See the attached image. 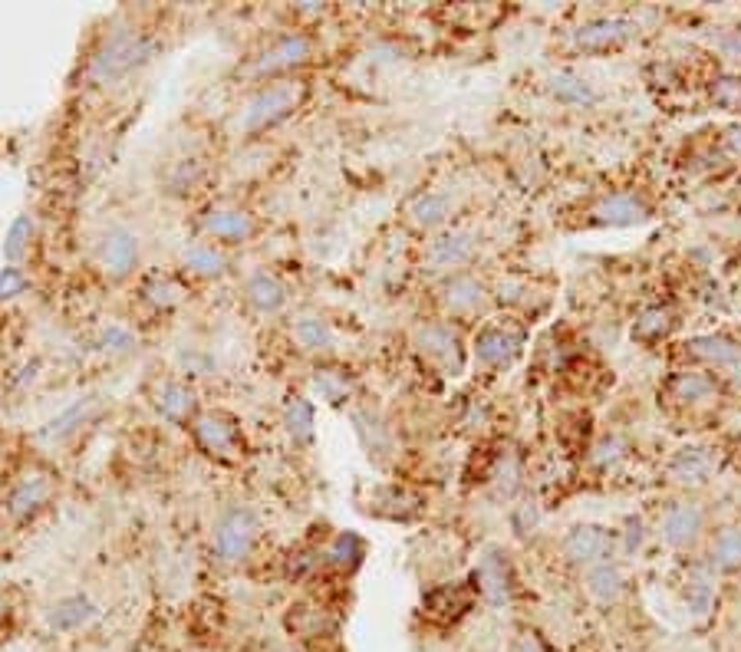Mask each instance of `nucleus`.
I'll return each mask as SVG.
<instances>
[{"mask_svg": "<svg viewBox=\"0 0 741 652\" xmlns=\"http://www.w3.org/2000/svg\"><path fill=\"white\" fill-rule=\"evenodd\" d=\"M162 53V40L155 33L142 30V27H116L109 30L103 43L89 53L86 60V80L89 86L109 89L126 83L129 76L142 73L145 66L155 63V56Z\"/></svg>", "mask_w": 741, "mask_h": 652, "instance_id": "1", "label": "nucleus"}, {"mask_svg": "<svg viewBox=\"0 0 741 652\" xmlns=\"http://www.w3.org/2000/svg\"><path fill=\"white\" fill-rule=\"evenodd\" d=\"M303 103H307V83L297 76L267 80V86L254 89L251 99L241 106L238 126L244 136H261V132H271L280 122H287Z\"/></svg>", "mask_w": 741, "mask_h": 652, "instance_id": "2", "label": "nucleus"}, {"mask_svg": "<svg viewBox=\"0 0 741 652\" xmlns=\"http://www.w3.org/2000/svg\"><path fill=\"white\" fill-rule=\"evenodd\" d=\"M261 537V517L247 504H228L211 527V554L221 567H241Z\"/></svg>", "mask_w": 741, "mask_h": 652, "instance_id": "3", "label": "nucleus"}, {"mask_svg": "<svg viewBox=\"0 0 741 652\" xmlns=\"http://www.w3.org/2000/svg\"><path fill=\"white\" fill-rule=\"evenodd\" d=\"M192 442L205 458L218 465H238L247 455L241 419L224 409H208L192 422Z\"/></svg>", "mask_w": 741, "mask_h": 652, "instance_id": "4", "label": "nucleus"}, {"mask_svg": "<svg viewBox=\"0 0 741 652\" xmlns=\"http://www.w3.org/2000/svg\"><path fill=\"white\" fill-rule=\"evenodd\" d=\"M56 494V475L47 468H27L20 471L10 485L7 498H4V511L14 524H30L33 517L43 514L50 508Z\"/></svg>", "mask_w": 741, "mask_h": 652, "instance_id": "5", "label": "nucleus"}, {"mask_svg": "<svg viewBox=\"0 0 741 652\" xmlns=\"http://www.w3.org/2000/svg\"><path fill=\"white\" fill-rule=\"evenodd\" d=\"M139 257H142V241H139L136 231L126 228V224H109V228L99 234L96 264H99V271L112 280V284L129 280L132 274H136Z\"/></svg>", "mask_w": 741, "mask_h": 652, "instance_id": "6", "label": "nucleus"}, {"mask_svg": "<svg viewBox=\"0 0 741 652\" xmlns=\"http://www.w3.org/2000/svg\"><path fill=\"white\" fill-rule=\"evenodd\" d=\"M145 399L168 425H178V429H192V422L201 415L198 392L178 376H155L145 389Z\"/></svg>", "mask_w": 741, "mask_h": 652, "instance_id": "7", "label": "nucleus"}, {"mask_svg": "<svg viewBox=\"0 0 741 652\" xmlns=\"http://www.w3.org/2000/svg\"><path fill=\"white\" fill-rule=\"evenodd\" d=\"M310 56H313L310 33H303V30L284 33V37H277L271 47L254 56L251 76H280V73L287 76V73L300 70L303 63H310Z\"/></svg>", "mask_w": 741, "mask_h": 652, "instance_id": "8", "label": "nucleus"}, {"mask_svg": "<svg viewBox=\"0 0 741 652\" xmlns=\"http://www.w3.org/2000/svg\"><path fill=\"white\" fill-rule=\"evenodd\" d=\"M201 234L215 244H247L257 234V218L241 205H211L201 215Z\"/></svg>", "mask_w": 741, "mask_h": 652, "instance_id": "9", "label": "nucleus"}, {"mask_svg": "<svg viewBox=\"0 0 741 652\" xmlns=\"http://www.w3.org/2000/svg\"><path fill=\"white\" fill-rule=\"evenodd\" d=\"M99 409H103V399H99L96 392H86V396L73 399L63 412H56L50 422H43L37 429V438L43 445H50V448L66 445L70 438H76L89 422L96 419Z\"/></svg>", "mask_w": 741, "mask_h": 652, "instance_id": "10", "label": "nucleus"}, {"mask_svg": "<svg viewBox=\"0 0 741 652\" xmlns=\"http://www.w3.org/2000/svg\"><path fill=\"white\" fill-rule=\"evenodd\" d=\"M524 346V330L514 323H488L475 336V356L485 366H508Z\"/></svg>", "mask_w": 741, "mask_h": 652, "instance_id": "11", "label": "nucleus"}, {"mask_svg": "<svg viewBox=\"0 0 741 652\" xmlns=\"http://www.w3.org/2000/svg\"><path fill=\"white\" fill-rule=\"evenodd\" d=\"M99 616H103V606L89 597V593H66V597L50 603L47 626L53 629V633L70 636V633H80V629H86V626H93Z\"/></svg>", "mask_w": 741, "mask_h": 652, "instance_id": "12", "label": "nucleus"}, {"mask_svg": "<svg viewBox=\"0 0 741 652\" xmlns=\"http://www.w3.org/2000/svg\"><path fill=\"white\" fill-rule=\"evenodd\" d=\"M415 346H419V353H425L429 359H439L442 366L452 369V376L462 373V366H465L462 340H458V333L448 323L419 326V333H415Z\"/></svg>", "mask_w": 741, "mask_h": 652, "instance_id": "13", "label": "nucleus"}, {"mask_svg": "<svg viewBox=\"0 0 741 652\" xmlns=\"http://www.w3.org/2000/svg\"><path fill=\"white\" fill-rule=\"evenodd\" d=\"M287 284L280 280L274 271L267 267H257L244 277V300L251 303V310H257L261 317H277L280 310L287 307Z\"/></svg>", "mask_w": 741, "mask_h": 652, "instance_id": "14", "label": "nucleus"}, {"mask_svg": "<svg viewBox=\"0 0 741 652\" xmlns=\"http://www.w3.org/2000/svg\"><path fill=\"white\" fill-rule=\"evenodd\" d=\"M290 336L297 340V346L310 356H327L336 346V333L333 323L323 317L320 310H303L290 323Z\"/></svg>", "mask_w": 741, "mask_h": 652, "instance_id": "15", "label": "nucleus"}, {"mask_svg": "<svg viewBox=\"0 0 741 652\" xmlns=\"http://www.w3.org/2000/svg\"><path fill=\"white\" fill-rule=\"evenodd\" d=\"M188 294V287L178 280V274H168V271H152L142 277L139 284V297L145 307H152L155 313H172L182 307V300Z\"/></svg>", "mask_w": 741, "mask_h": 652, "instance_id": "16", "label": "nucleus"}, {"mask_svg": "<svg viewBox=\"0 0 741 652\" xmlns=\"http://www.w3.org/2000/svg\"><path fill=\"white\" fill-rule=\"evenodd\" d=\"M350 422H353V432L359 438V445H363V452L369 458H376V462H386L389 452L396 448L389 425L379 419L373 409H350Z\"/></svg>", "mask_w": 741, "mask_h": 652, "instance_id": "17", "label": "nucleus"}, {"mask_svg": "<svg viewBox=\"0 0 741 652\" xmlns=\"http://www.w3.org/2000/svg\"><path fill=\"white\" fill-rule=\"evenodd\" d=\"M310 389L317 392L323 402H330V406H346L356 392V379L346 366L317 363L310 373Z\"/></svg>", "mask_w": 741, "mask_h": 652, "instance_id": "18", "label": "nucleus"}, {"mask_svg": "<svg viewBox=\"0 0 741 652\" xmlns=\"http://www.w3.org/2000/svg\"><path fill=\"white\" fill-rule=\"evenodd\" d=\"M475 580H478L481 597L491 606H504L511 600V570H508V560H504L498 550H488V554L478 560Z\"/></svg>", "mask_w": 741, "mask_h": 652, "instance_id": "19", "label": "nucleus"}, {"mask_svg": "<svg viewBox=\"0 0 741 652\" xmlns=\"http://www.w3.org/2000/svg\"><path fill=\"white\" fill-rule=\"evenodd\" d=\"M284 432L290 435V442L307 448L317 438V406H313L310 396L303 392H290L284 402Z\"/></svg>", "mask_w": 741, "mask_h": 652, "instance_id": "20", "label": "nucleus"}, {"mask_svg": "<svg viewBox=\"0 0 741 652\" xmlns=\"http://www.w3.org/2000/svg\"><path fill=\"white\" fill-rule=\"evenodd\" d=\"M182 267L185 274L192 277H201V280H218L228 274V254H224V247L215 244V241H192L182 251Z\"/></svg>", "mask_w": 741, "mask_h": 652, "instance_id": "21", "label": "nucleus"}, {"mask_svg": "<svg viewBox=\"0 0 741 652\" xmlns=\"http://www.w3.org/2000/svg\"><path fill=\"white\" fill-rule=\"evenodd\" d=\"M564 554L574 560V564H603L610 557V534L603 527H574L564 541Z\"/></svg>", "mask_w": 741, "mask_h": 652, "instance_id": "22", "label": "nucleus"}, {"mask_svg": "<svg viewBox=\"0 0 741 652\" xmlns=\"http://www.w3.org/2000/svg\"><path fill=\"white\" fill-rule=\"evenodd\" d=\"M636 33V24L626 17H603V20H590L577 30V43L583 50H606L616 47V43L630 40Z\"/></svg>", "mask_w": 741, "mask_h": 652, "instance_id": "23", "label": "nucleus"}, {"mask_svg": "<svg viewBox=\"0 0 741 652\" xmlns=\"http://www.w3.org/2000/svg\"><path fill=\"white\" fill-rule=\"evenodd\" d=\"M471 254H475V238L468 231H452L429 244L425 261H429L432 271H448V267H462L465 261H471Z\"/></svg>", "mask_w": 741, "mask_h": 652, "instance_id": "24", "label": "nucleus"}, {"mask_svg": "<svg viewBox=\"0 0 741 652\" xmlns=\"http://www.w3.org/2000/svg\"><path fill=\"white\" fill-rule=\"evenodd\" d=\"M363 557H366V537L356 531H336L327 541V547H323V564L340 573L359 570Z\"/></svg>", "mask_w": 741, "mask_h": 652, "instance_id": "25", "label": "nucleus"}, {"mask_svg": "<svg viewBox=\"0 0 741 652\" xmlns=\"http://www.w3.org/2000/svg\"><path fill=\"white\" fill-rule=\"evenodd\" d=\"M712 471H715V458L709 448H682L669 462V475L682 481V485H702V481H709Z\"/></svg>", "mask_w": 741, "mask_h": 652, "instance_id": "26", "label": "nucleus"}, {"mask_svg": "<svg viewBox=\"0 0 741 652\" xmlns=\"http://www.w3.org/2000/svg\"><path fill=\"white\" fill-rule=\"evenodd\" d=\"M702 531V511L695 508V504H676V508H669L666 521H662V537L672 544V547H686L692 544L695 537Z\"/></svg>", "mask_w": 741, "mask_h": 652, "instance_id": "27", "label": "nucleus"}, {"mask_svg": "<svg viewBox=\"0 0 741 652\" xmlns=\"http://www.w3.org/2000/svg\"><path fill=\"white\" fill-rule=\"evenodd\" d=\"M485 287H481V280H475L471 274H458L445 284L442 290V303L452 313H475L481 303H485Z\"/></svg>", "mask_w": 741, "mask_h": 652, "instance_id": "28", "label": "nucleus"}, {"mask_svg": "<svg viewBox=\"0 0 741 652\" xmlns=\"http://www.w3.org/2000/svg\"><path fill=\"white\" fill-rule=\"evenodd\" d=\"M689 350L715 366H728L732 376L741 382V346H735L732 340H725V336H695Z\"/></svg>", "mask_w": 741, "mask_h": 652, "instance_id": "29", "label": "nucleus"}, {"mask_svg": "<svg viewBox=\"0 0 741 652\" xmlns=\"http://www.w3.org/2000/svg\"><path fill=\"white\" fill-rule=\"evenodd\" d=\"M96 350L109 359H126L132 353H139V333L129 323H116V320L103 323L96 333Z\"/></svg>", "mask_w": 741, "mask_h": 652, "instance_id": "30", "label": "nucleus"}, {"mask_svg": "<svg viewBox=\"0 0 741 652\" xmlns=\"http://www.w3.org/2000/svg\"><path fill=\"white\" fill-rule=\"evenodd\" d=\"M33 238H37V218L30 211H20V215L7 224V234L0 241V254H4L7 264H20V257L30 251Z\"/></svg>", "mask_w": 741, "mask_h": 652, "instance_id": "31", "label": "nucleus"}, {"mask_svg": "<svg viewBox=\"0 0 741 652\" xmlns=\"http://www.w3.org/2000/svg\"><path fill=\"white\" fill-rule=\"evenodd\" d=\"M452 215V198L448 195H439V191H425V195L412 198L409 205V221L415 228H439V224Z\"/></svg>", "mask_w": 741, "mask_h": 652, "instance_id": "32", "label": "nucleus"}, {"mask_svg": "<svg viewBox=\"0 0 741 652\" xmlns=\"http://www.w3.org/2000/svg\"><path fill=\"white\" fill-rule=\"evenodd\" d=\"M383 504H392V508L386 511V517H392V521H412V517L419 514V508H422V498H419V494H412L409 488L386 485V488L376 491L373 511H379Z\"/></svg>", "mask_w": 741, "mask_h": 652, "instance_id": "33", "label": "nucleus"}, {"mask_svg": "<svg viewBox=\"0 0 741 652\" xmlns=\"http://www.w3.org/2000/svg\"><path fill=\"white\" fill-rule=\"evenodd\" d=\"M550 93H554L560 103H567V106H590V103H597V89L583 80V76H574V73L550 76Z\"/></svg>", "mask_w": 741, "mask_h": 652, "instance_id": "34", "label": "nucleus"}, {"mask_svg": "<svg viewBox=\"0 0 741 652\" xmlns=\"http://www.w3.org/2000/svg\"><path fill=\"white\" fill-rule=\"evenodd\" d=\"M593 215H597V221H603V224H639L646 218V208L630 195H613V198L600 201Z\"/></svg>", "mask_w": 741, "mask_h": 652, "instance_id": "35", "label": "nucleus"}, {"mask_svg": "<svg viewBox=\"0 0 741 652\" xmlns=\"http://www.w3.org/2000/svg\"><path fill=\"white\" fill-rule=\"evenodd\" d=\"M201 175H205L201 159H195V155L178 159L168 165V172H165V191L168 195H188V191H195V185L201 182Z\"/></svg>", "mask_w": 741, "mask_h": 652, "instance_id": "36", "label": "nucleus"}, {"mask_svg": "<svg viewBox=\"0 0 741 652\" xmlns=\"http://www.w3.org/2000/svg\"><path fill=\"white\" fill-rule=\"evenodd\" d=\"M587 590L600 603H610V600H616L623 593V573L616 570L610 560H603V564H593L587 570Z\"/></svg>", "mask_w": 741, "mask_h": 652, "instance_id": "37", "label": "nucleus"}, {"mask_svg": "<svg viewBox=\"0 0 741 652\" xmlns=\"http://www.w3.org/2000/svg\"><path fill=\"white\" fill-rule=\"evenodd\" d=\"M468 603L471 597L462 587H439L425 597V606H429V613L435 616H462L468 610Z\"/></svg>", "mask_w": 741, "mask_h": 652, "instance_id": "38", "label": "nucleus"}, {"mask_svg": "<svg viewBox=\"0 0 741 652\" xmlns=\"http://www.w3.org/2000/svg\"><path fill=\"white\" fill-rule=\"evenodd\" d=\"M320 564H323V547H297L287 554L284 573H287V580H303V577H310Z\"/></svg>", "mask_w": 741, "mask_h": 652, "instance_id": "39", "label": "nucleus"}, {"mask_svg": "<svg viewBox=\"0 0 741 652\" xmlns=\"http://www.w3.org/2000/svg\"><path fill=\"white\" fill-rule=\"evenodd\" d=\"M712 560H715V567H722V570L741 567V531H738V527H732V531H722V537L715 541Z\"/></svg>", "mask_w": 741, "mask_h": 652, "instance_id": "40", "label": "nucleus"}, {"mask_svg": "<svg viewBox=\"0 0 741 652\" xmlns=\"http://www.w3.org/2000/svg\"><path fill=\"white\" fill-rule=\"evenodd\" d=\"M27 287H30V277H27V271L20 264H4V267H0V303L27 294Z\"/></svg>", "mask_w": 741, "mask_h": 652, "instance_id": "41", "label": "nucleus"}, {"mask_svg": "<svg viewBox=\"0 0 741 652\" xmlns=\"http://www.w3.org/2000/svg\"><path fill=\"white\" fill-rule=\"evenodd\" d=\"M712 389H715V382L709 376H702V373H682L676 379V396L679 399H689V402L712 396Z\"/></svg>", "mask_w": 741, "mask_h": 652, "instance_id": "42", "label": "nucleus"}, {"mask_svg": "<svg viewBox=\"0 0 741 652\" xmlns=\"http://www.w3.org/2000/svg\"><path fill=\"white\" fill-rule=\"evenodd\" d=\"M712 99H715V106H722L728 112H741V80L738 76H722V80L712 86Z\"/></svg>", "mask_w": 741, "mask_h": 652, "instance_id": "43", "label": "nucleus"}, {"mask_svg": "<svg viewBox=\"0 0 741 652\" xmlns=\"http://www.w3.org/2000/svg\"><path fill=\"white\" fill-rule=\"evenodd\" d=\"M712 600H715L712 583L705 580V577H692V580H689V590H686V603H689V610H692L695 616H705V613L712 610Z\"/></svg>", "mask_w": 741, "mask_h": 652, "instance_id": "44", "label": "nucleus"}, {"mask_svg": "<svg viewBox=\"0 0 741 652\" xmlns=\"http://www.w3.org/2000/svg\"><path fill=\"white\" fill-rule=\"evenodd\" d=\"M669 313L666 310H646L643 313V317H639L636 320V336H639V340H656V336H662V333H666L669 330Z\"/></svg>", "mask_w": 741, "mask_h": 652, "instance_id": "45", "label": "nucleus"}, {"mask_svg": "<svg viewBox=\"0 0 741 652\" xmlns=\"http://www.w3.org/2000/svg\"><path fill=\"white\" fill-rule=\"evenodd\" d=\"M514 527H518V534H527L534 527V511L531 504H521L518 511H514Z\"/></svg>", "mask_w": 741, "mask_h": 652, "instance_id": "46", "label": "nucleus"}, {"mask_svg": "<svg viewBox=\"0 0 741 652\" xmlns=\"http://www.w3.org/2000/svg\"><path fill=\"white\" fill-rule=\"evenodd\" d=\"M725 142H728V152L738 155V159H741V129H728Z\"/></svg>", "mask_w": 741, "mask_h": 652, "instance_id": "47", "label": "nucleus"}, {"mask_svg": "<svg viewBox=\"0 0 741 652\" xmlns=\"http://www.w3.org/2000/svg\"><path fill=\"white\" fill-rule=\"evenodd\" d=\"M294 10H297V14H307V17L323 14V7H320V4H313V0H303V4H297Z\"/></svg>", "mask_w": 741, "mask_h": 652, "instance_id": "48", "label": "nucleus"}]
</instances>
